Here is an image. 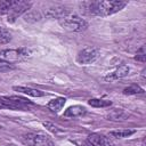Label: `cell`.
Instances as JSON below:
<instances>
[{
  "label": "cell",
  "mask_w": 146,
  "mask_h": 146,
  "mask_svg": "<svg viewBox=\"0 0 146 146\" xmlns=\"http://www.w3.org/2000/svg\"><path fill=\"white\" fill-rule=\"evenodd\" d=\"M99 56V50L95 47H88L80 50L76 55V62L82 65H88L94 63Z\"/></svg>",
  "instance_id": "cell-6"
},
{
  "label": "cell",
  "mask_w": 146,
  "mask_h": 146,
  "mask_svg": "<svg viewBox=\"0 0 146 146\" xmlns=\"http://www.w3.org/2000/svg\"><path fill=\"white\" fill-rule=\"evenodd\" d=\"M58 22L62 27L72 32H81L88 27V22L84 18L80 17L76 14H71V13H66L64 16H62L58 19Z\"/></svg>",
  "instance_id": "cell-2"
},
{
  "label": "cell",
  "mask_w": 146,
  "mask_h": 146,
  "mask_svg": "<svg viewBox=\"0 0 146 146\" xmlns=\"http://www.w3.org/2000/svg\"><path fill=\"white\" fill-rule=\"evenodd\" d=\"M32 6V2L30 1H15L7 14V22L8 23H14L21 15H23L25 11H27Z\"/></svg>",
  "instance_id": "cell-5"
},
{
  "label": "cell",
  "mask_w": 146,
  "mask_h": 146,
  "mask_svg": "<svg viewBox=\"0 0 146 146\" xmlns=\"http://www.w3.org/2000/svg\"><path fill=\"white\" fill-rule=\"evenodd\" d=\"M107 117H108V120H112V121H123V120H127L129 117V115L123 110L116 108V110H113L112 112H110Z\"/></svg>",
  "instance_id": "cell-13"
},
{
  "label": "cell",
  "mask_w": 146,
  "mask_h": 146,
  "mask_svg": "<svg viewBox=\"0 0 146 146\" xmlns=\"http://www.w3.org/2000/svg\"><path fill=\"white\" fill-rule=\"evenodd\" d=\"M65 103H66V99H65L64 97H57V98L51 99V100L48 103L47 107H48L51 112H59V111L63 108V106L65 105Z\"/></svg>",
  "instance_id": "cell-12"
},
{
  "label": "cell",
  "mask_w": 146,
  "mask_h": 146,
  "mask_svg": "<svg viewBox=\"0 0 146 146\" xmlns=\"http://www.w3.org/2000/svg\"><path fill=\"white\" fill-rule=\"evenodd\" d=\"M82 146H94V145H92V144H90L88 140H86V141L82 144Z\"/></svg>",
  "instance_id": "cell-22"
},
{
  "label": "cell",
  "mask_w": 146,
  "mask_h": 146,
  "mask_svg": "<svg viewBox=\"0 0 146 146\" xmlns=\"http://www.w3.org/2000/svg\"><path fill=\"white\" fill-rule=\"evenodd\" d=\"M30 143L32 144V146H55L52 140L48 136L42 135V133L32 135Z\"/></svg>",
  "instance_id": "cell-9"
},
{
  "label": "cell",
  "mask_w": 146,
  "mask_h": 146,
  "mask_svg": "<svg viewBox=\"0 0 146 146\" xmlns=\"http://www.w3.org/2000/svg\"><path fill=\"white\" fill-rule=\"evenodd\" d=\"M123 94L124 95H138V94H144V89L141 87H139L138 84H131L127 88L123 89Z\"/></svg>",
  "instance_id": "cell-16"
},
{
  "label": "cell",
  "mask_w": 146,
  "mask_h": 146,
  "mask_svg": "<svg viewBox=\"0 0 146 146\" xmlns=\"http://www.w3.org/2000/svg\"><path fill=\"white\" fill-rule=\"evenodd\" d=\"M87 113V108L84 106L81 105H73L70 106L65 112H64V116L66 117H78V116H82Z\"/></svg>",
  "instance_id": "cell-10"
},
{
  "label": "cell",
  "mask_w": 146,
  "mask_h": 146,
  "mask_svg": "<svg viewBox=\"0 0 146 146\" xmlns=\"http://www.w3.org/2000/svg\"><path fill=\"white\" fill-rule=\"evenodd\" d=\"M135 132H136V130H133V129H121V130H113L110 132V135L115 138H127V137H130L131 135H133Z\"/></svg>",
  "instance_id": "cell-14"
},
{
  "label": "cell",
  "mask_w": 146,
  "mask_h": 146,
  "mask_svg": "<svg viewBox=\"0 0 146 146\" xmlns=\"http://www.w3.org/2000/svg\"><path fill=\"white\" fill-rule=\"evenodd\" d=\"M87 140L94 146H114V143L107 136L100 133H91L88 136Z\"/></svg>",
  "instance_id": "cell-7"
},
{
  "label": "cell",
  "mask_w": 146,
  "mask_h": 146,
  "mask_svg": "<svg viewBox=\"0 0 146 146\" xmlns=\"http://www.w3.org/2000/svg\"><path fill=\"white\" fill-rule=\"evenodd\" d=\"M129 66L125 65V64H122L120 66H117L113 72L108 73L106 76H105V80L106 81H114V80H119V79H122L124 76H127L129 74Z\"/></svg>",
  "instance_id": "cell-8"
},
{
  "label": "cell",
  "mask_w": 146,
  "mask_h": 146,
  "mask_svg": "<svg viewBox=\"0 0 146 146\" xmlns=\"http://www.w3.org/2000/svg\"><path fill=\"white\" fill-rule=\"evenodd\" d=\"M14 68H15V67H14L13 64L7 63V62L0 59V73H2V72H8V71H11V70H14Z\"/></svg>",
  "instance_id": "cell-20"
},
{
  "label": "cell",
  "mask_w": 146,
  "mask_h": 146,
  "mask_svg": "<svg viewBox=\"0 0 146 146\" xmlns=\"http://www.w3.org/2000/svg\"><path fill=\"white\" fill-rule=\"evenodd\" d=\"M5 108L14 111H29L34 106V103L21 96H2Z\"/></svg>",
  "instance_id": "cell-3"
},
{
  "label": "cell",
  "mask_w": 146,
  "mask_h": 146,
  "mask_svg": "<svg viewBox=\"0 0 146 146\" xmlns=\"http://www.w3.org/2000/svg\"><path fill=\"white\" fill-rule=\"evenodd\" d=\"M88 104L92 107H108L112 105V102L102 98H91L88 100Z\"/></svg>",
  "instance_id": "cell-15"
},
{
  "label": "cell",
  "mask_w": 146,
  "mask_h": 146,
  "mask_svg": "<svg viewBox=\"0 0 146 146\" xmlns=\"http://www.w3.org/2000/svg\"><path fill=\"white\" fill-rule=\"evenodd\" d=\"M0 108H5V105H3V102H2V97H0Z\"/></svg>",
  "instance_id": "cell-23"
},
{
  "label": "cell",
  "mask_w": 146,
  "mask_h": 146,
  "mask_svg": "<svg viewBox=\"0 0 146 146\" xmlns=\"http://www.w3.org/2000/svg\"><path fill=\"white\" fill-rule=\"evenodd\" d=\"M43 125H44L48 130H50L51 132H58V131H59V129H58L56 125H54L52 123H50V122H43Z\"/></svg>",
  "instance_id": "cell-21"
},
{
  "label": "cell",
  "mask_w": 146,
  "mask_h": 146,
  "mask_svg": "<svg viewBox=\"0 0 146 146\" xmlns=\"http://www.w3.org/2000/svg\"><path fill=\"white\" fill-rule=\"evenodd\" d=\"M135 59L136 60H139V62H145L146 60V52H145V46H141L140 49L137 51L136 56H135Z\"/></svg>",
  "instance_id": "cell-19"
},
{
  "label": "cell",
  "mask_w": 146,
  "mask_h": 146,
  "mask_svg": "<svg viewBox=\"0 0 146 146\" xmlns=\"http://www.w3.org/2000/svg\"><path fill=\"white\" fill-rule=\"evenodd\" d=\"M14 3V0H1L0 1V14H8L11 6Z\"/></svg>",
  "instance_id": "cell-17"
},
{
  "label": "cell",
  "mask_w": 146,
  "mask_h": 146,
  "mask_svg": "<svg viewBox=\"0 0 146 146\" xmlns=\"http://www.w3.org/2000/svg\"><path fill=\"white\" fill-rule=\"evenodd\" d=\"M10 40H11L10 32L0 26V43L1 44H5V43H8Z\"/></svg>",
  "instance_id": "cell-18"
},
{
  "label": "cell",
  "mask_w": 146,
  "mask_h": 146,
  "mask_svg": "<svg viewBox=\"0 0 146 146\" xmlns=\"http://www.w3.org/2000/svg\"><path fill=\"white\" fill-rule=\"evenodd\" d=\"M15 91H18V92H22V94H25L27 96H32V97H42L44 96V92L39 90V89H34V88H31V87H25V86H16L13 88Z\"/></svg>",
  "instance_id": "cell-11"
},
{
  "label": "cell",
  "mask_w": 146,
  "mask_h": 146,
  "mask_svg": "<svg viewBox=\"0 0 146 146\" xmlns=\"http://www.w3.org/2000/svg\"><path fill=\"white\" fill-rule=\"evenodd\" d=\"M127 6L125 1L113 0V1H84L80 3L81 9L89 15L97 16H110L113 15Z\"/></svg>",
  "instance_id": "cell-1"
},
{
  "label": "cell",
  "mask_w": 146,
  "mask_h": 146,
  "mask_svg": "<svg viewBox=\"0 0 146 146\" xmlns=\"http://www.w3.org/2000/svg\"><path fill=\"white\" fill-rule=\"evenodd\" d=\"M31 50L27 48H19V49H5L0 51V59L7 63H15L22 60L23 58L30 56Z\"/></svg>",
  "instance_id": "cell-4"
}]
</instances>
